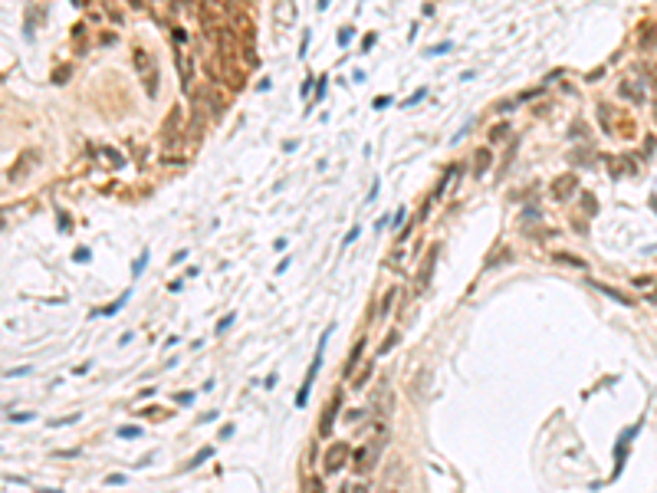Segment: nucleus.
<instances>
[{
  "instance_id": "1",
  "label": "nucleus",
  "mask_w": 657,
  "mask_h": 493,
  "mask_svg": "<svg viewBox=\"0 0 657 493\" xmlns=\"http://www.w3.org/2000/svg\"><path fill=\"white\" fill-rule=\"evenodd\" d=\"M328 332H332V329H325L322 336H319V345H316V355H312V365H309V372H306V378H303V388H299V395H296V405H299V408H306L309 391H312V385H316V375H319V369H322V349H325Z\"/></svg>"
},
{
  "instance_id": "2",
  "label": "nucleus",
  "mask_w": 657,
  "mask_h": 493,
  "mask_svg": "<svg viewBox=\"0 0 657 493\" xmlns=\"http://www.w3.org/2000/svg\"><path fill=\"white\" fill-rule=\"evenodd\" d=\"M375 464H378V444H362V447H355V454H352L355 474H368Z\"/></svg>"
},
{
  "instance_id": "3",
  "label": "nucleus",
  "mask_w": 657,
  "mask_h": 493,
  "mask_svg": "<svg viewBox=\"0 0 657 493\" xmlns=\"http://www.w3.org/2000/svg\"><path fill=\"white\" fill-rule=\"evenodd\" d=\"M33 165H40V151L37 148H26L23 155L13 161V168H10V181H23L26 175L33 171Z\"/></svg>"
},
{
  "instance_id": "4",
  "label": "nucleus",
  "mask_w": 657,
  "mask_h": 493,
  "mask_svg": "<svg viewBox=\"0 0 657 493\" xmlns=\"http://www.w3.org/2000/svg\"><path fill=\"white\" fill-rule=\"evenodd\" d=\"M135 59H138V69H142V79H145L148 95H155L158 92V66H155V59H151L148 53H135Z\"/></svg>"
},
{
  "instance_id": "5",
  "label": "nucleus",
  "mask_w": 657,
  "mask_h": 493,
  "mask_svg": "<svg viewBox=\"0 0 657 493\" xmlns=\"http://www.w3.org/2000/svg\"><path fill=\"white\" fill-rule=\"evenodd\" d=\"M198 102L207 109V115H211V119H220V115H223V95H220L214 86H204V89H201V92H198Z\"/></svg>"
},
{
  "instance_id": "6",
  "label": "nucleus",
  "mask_w": 657,
  "mask_h": 493,
  "mask_svg": "<svg viewBox=\"0 0 657 493\" xmlns=\"http://www.w3.org/2000/svg\"><path fill=\"white\" fill-rule=\"evenodd\" d=\"M345 457H348V444L335 441L332 447L325 450V470H328V474H335V470H342V467H345Z\"/></svg>"
},
{
  "instance_id": "7",
  "label": "nucleus",
  "mask_w": 657,
  "mask_h": 493,
  "mask_svg": "<svg viewBox=\"0 0 657 493\" xmlns=\"http://www.w3.org/2000/svg\"><path fill=\"white\" fill-rule=\"evenodd\" d=\"M572 191H575V175H562V178H555V181H552V194H555L559 201L572 198Z\"/></svg>"
},
{
  "instance_id": "8",
  "label": "nucleus",
  "mask_w": 657,
  "mask_h": 493,
  "mask_svg": "<svg viewBox=\"0 0 657 493\" xmlns=\"http://www.w3.org/2000/svg\"><path fill=\"white\" fill-rule=\"evenodd\" d=\"M89 151H92V155H102L112 168H125V155H122V151H115V148H109V145H102V148H89Z\"/></svg>"
},
{
  "instance_id": "9",
  "label": "nucleus",
  "mask_w": 657,
  "mask_h": 493,
  "mask_svg": "<svg viewBox=\"0 0 657 493\" xmlns=\"http://www.w3.org/2000/svg\"><path fill=\"white\" fill-rule=\"evenodd\" d=\"M493 165V155H490V148H477L473 151V171L477 175H486V168Z\"/></svg>"
},
{
  "instance_id": "10",
  "label": "nucleus",
  "mask_w": 657,
  "mask_h": 493,
  "mask_svg": "<svg viewBox=\"0 0 657 493\" xmlns=\"http://www.w3.org/2000/svg\"><path fill=\"white\" fill-rule=\"evenodd\" d=\"M335 414H339V395L332 398V405H328L325 414H322V428H319V431H322L325 437H328V431H332V424H335Z\"/></svg>"
},
{
  "instance_id": "11",
  "label": "nucleus",
  "mask_w": 657,
  "mask_h": 493,
  "mask_svg": "<svg viewBox=\"0 0 657 493\" xmlns=\"http://www.w3.org/2000/svg\"><path fill=\"white\" fill-rule=\"evenodd\" d=\"M434 263H437V247L428 253V260H424V267H421V276H417V286H428V280H431V270H434Z\"/></svg>"
},
{
  "instance_id": "12",
  "label": "nucleus",
  "mask_w": 657,
  "mask_h": 493,
  "mask_svg": "<svg viewBox=\"0 0 657 493\" xmlns=\"http://www.w3.org/2000/svg\"><path fill=\"white\" fill-rule=\"evenodd\" d=\"M178 69H181V82H184V89L191 86V59L184 56V53H178Z\"/></svg>"
},
{
  "instance_id": "13",
  "label": "nucleus",
  "mask_w": 657,
  "mask_h": 493,
  "mask_svg": "<svg viewBox=\"0 0 657 493\" xmlns=\"http://www.w3.org/2000/svg\"><path fill=\"white\" fill-rule=\"evenodd\" d=\"M279 7H283V10H279V23L289 26L292 20H296V13H292V0H279Z\"/></svg>"
},
{
  "instance_id": "14",
  "label": "nucleus",
  "mask_w": 657,
  "mask_h": 493,
  "mask_svg": "<svg viewBox=\"0 0 657 493\" xmlns=\"http://www.w3.org/2000/svg\"><path fill=\"white\" fill-rule=\"evenodd\" d=\"M509 128H513L509 122H496L493 128H490V142H503V138L509 135Z\"/></svg>"
},
{
  "instance_id": "15",
  "label": "nucleus",
  "mask_w": 657,
  "mask_h": 493,
  "mask_svg": "<svg viewBox=\"0 0 657 493\" xmlns=\"http://www.w3.org/2000/svg\"><path fill=\"white\" fill-rule=\"evenodd\" d=\"M181 115H184V112H181V109L174 106V109H171V115H168V122H165V132H178V128H181Z\"/></svg>"
},
{
  "instance_id": "16",
  "label": "nucleus",
  "mask_w": 657,
  "mask_h": 493,
  "mask_svg": "<svg viewBox=\"0 0 657 493\" xmlns=\"http://www.w3.org/2000/svg\"><path fill=\"white\" fill-rule=\"evenodd\" d=\"M211 454H214V447H201V450H198V457H194V461L187 464V467H198V464H204V461H207V457H211Z\"/></svg>"
},
{
  "instance_id": "17",
  "label": "nucleus",
  "mask_w": 657,
  "mask_h": 493,
  "mask_svg": "<svg viewBox=\"0 0 657 493\" xmlns=\"http://www.w3.org/2000/svg\"><path fill=\"white\" fill-rule=\"evenodd\" d=\"M142 434V428H135V424H125V428H118V437H138Z\"/></svg>"
},
{
  "instance_id": "18",
  "label": "nucleus",
  "mask_w": 657,
  "mask_h": 493,
  "mask_svg": "<svg viewBox=\"0 0 657 493\" xmlns=\"http://www.w3.org/2000/svg\"><path fill=\"white\" fill-rule=\"evenodd\" d=\"M145 263H148V250H145V253L138 256L135 263H132V276H138V273H142V267H145Z\"/></svg>"
},
{
  "instance_id": "19",
  "label": "nucleus",
  "mask_w": 657,
  "mask_h": 493,
  "mask_svg": "<svg viewBox=\"0 0 657 493\" xmlns=\"http://www.w3.org/2000/svg\"><path fill=\"white\" fill-rule=\"evenodd\" d=\"M395 345H398V332H391V336H388V339H384V345H381V349H378V352H381V355H384V352H391V349H395Z\"/></svg>"
},
{
  "instance_id": "20",
  "label": "nucleus",
  "mask_w": 657,
  "mask_h": 493,
  "mask_svg": "<svg viewBox=\"0 0 657 493\" xmlns=\"http://www.w3.org/2000/svg\"><path fill=\"white\" fill-rule=\"evenodd\" d=\"M79 421V414H69V418H56V421H50L53 428H62V424H76Z\"/></svg>"
},
{
  "instance_id": "21",
  "label": "nucleus",
  "mask_w": 657,
  "mask_h": 493,
  "mask_svg": "<svg viewBox=\"0 0 657 493\" xmlns=\"http://www.w3.org/2000/svg\"><path fill=\"white\" fill-rule=\"evenodd\" d=\"M234 319H237V316H234V312H227V316H223V319H220V322H217V332H223V329H230V325H234Z\"/></svg>"
},
{
  "instance_id": "22",
  "label": "nucleus",
  "mask_w": 657,
  "mask_h": 493,
  "mask_svg": "<svg viewBox=\"0 0 657 493\" xmlns=\"http://www.w3.org/2000/svg\"><path fill=\"white\" fill-rule=\"evenodd\" d=\"M171 37H174V43H178V46H181V43H187V33L181 30V26H174V30H171Z\"/></svg>"
},
{
  "instance_id": "23",
  "label": "nucleus",
  "mask_w": 657,
  "mask_h": 493,
  "mask_svg": "<svg viewBox=\"0 0 657 493\" xmlns=\"http://www.w3.org/2000/svg\"><path fill=\"white\" fill-rule=\"evenodd\" d=\"M62 79H69V66H62V69L53 73V82H62Z\"/></svg>"
},
{
  "instance_id": "24",
  "label": "nucleus",
  "mask_w": 657,
  "mask_h": 493,
  "mask_svg": "<svg viewBox=\"0 0 657 493\" xmlns=\"http://www.w3.org/2000/svg\"><path fill=\"white\" fill-rule=\"evenodd\" d=\"M372 106H375V109H388V106H391V95H378Z\"/></svg>"
},
{
  "instance_id": "25",
  "label": "nucleus",
  "mask_w": 657,
  "mask_h": 493,
  "mask_svg": "<svg viewBox=\"0 0 657 493\" xmlns=\"http://www.w3.org/2000/svg\"><path fill=\"white\" fill-rule=\"evenodd\" d=\"M424 95H428V89H417V92H414V95H411V99H408V102H404V106H414V102H421V99H424Z\"/></svg>"
},
{
  "instance_id": "26",
  "label": "nucleus",
  "mask_w": 657,
  "mask_h": 493,
  "mask_svg": "<svg viewBox=\"0 0 657 493\" xmlns=\"http://www.w3.org/2000/svg\"><path fill=\"white\" fill-rule=\"evenodd\" d=\"M348 40H352V26H342V33H339V43H342V46H345V43H348Z\"/></svg>"
},
{
  "instance_id": "27",
  "label": "nucleus",
  "mask_w": 657,
  "mask_h": 493,
  "mask_svg": "<svg viewBox=\"0 0 657 493\" xmlns=\"http://www.w3.org/2000/svg\"><path fill=\"white\" fill-rule=\"evenodd\" d=\"M13 421H17V424H26V421H33V414L30 411H20V414H13Z\"/></svg>"
},
{
  "instance_id": "28",
  "label": "nucleus",
  "mask_w": 657,
  "mask_h": 493,
  "mask_svg": "<svg viewBox=\"0 0 657 493\" xmlns=\"http://www.w3.org/2000/svg\"><path fill=\"white\" fill-rule=\"evenodd\" d=\"M447 50H450V43H440V46H431L428 53H431V56H440V53H447Z\"/></svg>"
},
{
  "instance_id": "29",
  "label": "nucleus",
  "mask_w": 657,
  "mask_h": 493,
  "mask_svg": "<svg viewBox=\"0 0 657 493\" xmlns=\"http://www.w3.org/2000/svg\"><path fill=\"white\" fill-rule=\"evenodd\" d=\"M106 483H109V487H122V483H125V477H122V474H112Z\"/></svg>"
},
{
  "instance_id": "30",
  "label": "nucleus",
  "mask_w": 657,
  "mask_h": 493,
  "mask_svg": "<svg viewBox=\"0 0 657 493\" xmlns=\"http://www.w3.org/2000/svg\"><path fill=\"white\" fill-rule=\"evenodd\" d=\"M30 372H33L30 365H20V369H13V372H10V378H20V375H30Z\"/></svg>"
},
{
  "instance_id": "31",
  "label": "nucleus",
  "mask_w": 657,
  "mask_h": 493,
  "mask_svg": "<svg viewBox=\"0 0 657 493\" xmlns=\"http://www.w3.org/2000/svg\"><path fill=\"white\" fill-rule=\"evenodd\" d=\"M174 401H181V405H187V401H194V391H181Z\"/></svg>"
},
{
  "instance_id": "32",
  "label": "nucleus",
  "mask_w": 657,
  "mask_h": 493,
  "mask_svg": "<svg viewBox=\"0 0 657 493\" xmlns=\"http://www.w3.org/2000/svg\"><path fill=\"white\" fill-rule=\"evenodd\" d=\"M644 73H647V76H651V82H654V86H657V66H654V62H651V66H644Z\"/></svg>"
},
{
  "instance_id": "33",
  "label": "nucleus",
  "mask_w": 657,
  "mask_h": 493,
  "mask_svg": "<svg viewBox=\"0 0 657 493\" xmlns=\"http://www.w3.org/2000/svg\"><path fill=\"white\" fill-rule=\"evenodd\" d=\"M309 493H322V480H309Z\"/></svg>"
},
{
  "instance_id": "34",
  "label": "nucleus",
  "mask_w": 657,
  "mask_h": 493,
  "mask_svg": "<svg viewBox=\"0 0 657 493\" xmlns=\"http://www.w3.org/2000/svg\"><path fill=\"white\" fill-rule=\"evenodd\" d=\"M348 493H368V483H355V487H348Z\"/></svg>"
},
{
  "instance_id": "35",
  "label": "nucleus",
  "mask_w": 657,
  "mask_h": 493,
  "mask_svg": "<svg viewBox=\"0 0 657 493\" xmlns=\"http://www.w3.org/2000/svg\"><path fill=\"white\" fill-rule=\"evenodd\" d=\"M355 237H358V227H352V231H348V234H345V240H342V244H352V240H355Z\"/></svg>"
},
{
  "instance_id": "36",
  "label": "nucleus",
  "mask_w": 657,
  "mask_h": 493,
  "mask_svg": "<svg viewBox=\"0 0 657 493\" xmlns=\"http://www.w3.org/2000/svg\"><path fill=\"white\" fill-rule=\"evenodd\" d=\"M89 260V250H76V263H86Z\"/></svg>"
},
{
  "instance_id": "37",
  "label": "nucleus",
  "mask_w": 657,
  "mask_h": 493,
  "mask_svg": "<svg viewBox=\"0 0 657 493\" xmlns=\"http://www.w3.org/2000/svg\"><path fill=\"white\" fill-rule=\"evenodd\" d=\"M128 7H132V10H142L145 4H142V0H128Z\"/></svg>"
},
{
  "instance_id": "38",
  "label": "nucleus",
  "mask_w": 657,
  "mask_h": 493,
  "mask_svg": "<svg viewBox=\"0 0 657 493\" xmlns=\"http://www.w3.org/2000/svg\"><path fill=\"white\" fill-rule=\"evenodd\" d=\"M0 227H4V211H0Z\"/></svg>"
},
{
  "instance_id": "39",
  "label": "nucleus",
  "mask_w": 657,
  "mask_h": 493,
  "mask_svg": "<svg viewBox=\"0 0 657 493\" xmlns=\"http://www.w3.org/2000/svg\"><path fill=\"white\" fill-rule=\"evenodd\" d=\"M69 4H79V0H69Z\"/></svg>"
}]
</instances>
